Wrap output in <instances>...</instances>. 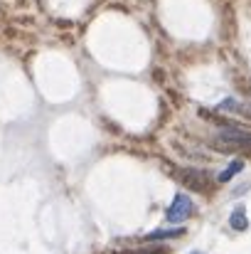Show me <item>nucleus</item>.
<instances>
[{
	"instance_id": "obj_1",
	"label": "nucleus",
	"mask_w": 251,
	"mask_h": 254,
	"mask_svg": "<svg viewBox=\"0 0 251 254\" xmlns=\"http://www.w3.org/2000/svg\"><path fill=\"white\" fill-rule=\"evenodd\" d=\"M212 148L224 151V153H244L251 156V133H239V131H227L212 141Z\"/></svg>"
},
{
	"instance_id": "obj_2",
	"label": "nucleus",
	"mask_w": 251,
	"mask_h": 254,
	"mask_svg": "<svg viewBox=\"0 0 251 254\" xmlns=\"http://www.w3.org/2000/svg\"><path fill=\"white\" fill-rule=\"evenodd\" d=\"M177 180L185 183V188H190V190H195V192H209V190H212V180H209L207 173H202V170H195V168L177 170Z\"/></svg>"
},
{
	"instance_id": "obj_3",
	"label": "nucleus",
	"mask_w": 251,
	"mask_h": 254,
	"mask_svg": "<svg viewBox=\"0 0 251 254\" xmlns=\"http://www.w3.org/2000/svg\"><path fill=\"white\" fill-rule=\"evenodd\" d=\"M190 215H192V200L185 197V195H177L175 202H172L170 210H167V220H170V222H182V220H187Z\"/></svg>"
},
{
	"instance_id": "obj_4",
	"label": "nucleus",
	"mask_w": 251,
	"mask_h": 254,
	"mask_svg": "<svg viewBox=\"0 0 251 254\" xmlns=\"http://www.w3.org/2000/svg\"><path fill=\"white\" fill-rule=\"evenodd\" d=\"M229 225L237 230V232H244L247 227H249V220H247V210L244 207H237L234 212H232V220H229Z\"/></svg>"
},
{
	"instance_id": "obj_5",
	"label": "nucleus",
	"mask_w": 251,
	"mask_h": 254,
	"mask_svg": "<svg viewBox=\"0 0 251 254\" xmlns=\"http://www.w3.org/2000/svg\"><path fill=\"white\" fill-rule=\"evenodd\" d=\"M185 235V230L182 227H177V230H165V232H153V235H148L146 240L148 242H155V240H165V237H182Z\"/></svg>"
},
{
	"instance_id": "obj_6",
	"label": "nucleus",
	"mask_w": 251,
	"mask_h": 254,
	"mask_svg": "<svg viewBox=\"0 0 251 254\" xmlns=\"http://www.w3.org/2000/svg\"><path fill=\"white\" fill-rule=\"evenodd\" d=\"M242 168H244V163H242V161H234L229 168L219 173V183H227V180H232V175H237V173H239Z\"/></svg>"
},
{
	"instance_id": "obj_7",
	"label": "nucleus",
	"mask_w": 251,
	"mask_h": 254,
	"mask_svg": "<svg viewBox=\"0 0 251 254\" xmlns=\"http://www.w3.org/2000/svg\"><path fill=\"white\" fill-rule=\"evenodd\" d=\"M165 247H143V250H131V252H123V254H163Z\"/></svg>"
},
{
	"instance_id": "obj_8",
	"label": "nucleus",
	"mask_w": 251,
	"mask_h": 254,
	"mask_svg": "<svg viewBox=\"0 0 251 254\" xmlns=\"http://www.w3.org/2000/svg\"><path fill=\"white\" fill-rule=\"evenodd\" d=\"M192 254H200V252H192Z\"/></svg>"
}]
</instances>
